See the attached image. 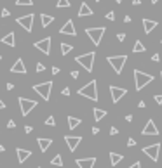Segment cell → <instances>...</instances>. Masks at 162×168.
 <instances>
[{
	"instance_id": "cell-19",
	"label": "cell",
	"mask_w": 162,
	"mask_h": 168,
	"mask_svg": "<svg viewBox=\"0 0 162 168\" xmlns=\"http://www.w3.org/2000/svg\"><path fill=\"white\" fill-rule=\"evenodd\" d=\"M37 142H38V147H40V151H42V153H45V151L51 147V144H53V139L40 137V139H37Z\"/></svg>"
},
{
	"instance_id": "cell-32",
	"label": "cell",
	"mask_w": 162,
	"mask_h": 168,
	"mask_svg": "<svg viewBox=\"0 0 162 168\" xmlns=\"http://www.w3.org/2000/svg\"><path fill=\"white\" fill-rule=\"evenodd\" d=\"M105 18H106V19H108V21H113V19H115V12H113V11H110V12H108V14H106V16H105Z\"/></svg>"
},
{
	"instance_id": "cell-8",
	"label": "cell",
	"mask_w": 162,
	"mask_h": 168,
	"mask_svg": "<svg viewBox=\"0 0 162 168\" xmlns=\"http://www.w3.org/2000/svg\"><path fill=\"white\" fill-rule=\"evenodd\" d=\"M16 23H18L19 26H23L25 30L30 33V31H33V14H25V16H19L18 19H16Z\"/></svg>"
},
{
	"instance_id": "cell-43",
	"label": "cell",
	"mask_w": 162,
	"mask_h": 168,
	"mask_svg": "<svg viewBox=\"0 0 162 168\" xmlns=\"http://www.w3.org/2000/svg\"><path fill=\"white\" fill-rule=\"evenodd\" d=\"M51 73H53V75H58V73H59V68H56V66H54L53 69H51Z\"/></svg>"
},
{
	"instance_id": "cell-36",
	"label": "cell",
	"mask_w": 162,
	"mask_h": 168,
	"mask_svg": "<svg viewBox=\"0 0 162 168\" xmlns=\"http://www.w3.org/2000/svg\"><path fill=\"white\" fill-rule=\"evenodd\" d=\"M127 146H129V147H134V146H136V140H134V139H131V137H129V140H127Z\"/></svg>"
},
{
	"instance_id": "cell-46",
	"label": "cell",
	"mask_w": 162,
	"mask_h": 168,
	"mask_svg": "<svg viewBox=\"0 0 162 168\" xmlns=\"http://www.w3.org/2000/svg\"><path fill=\"white\" fill-rule=\"evenodd\" d=\"M138 108H147V104H145V101H140V104H138Z\"/></svg>"
},
{
	"instance_id": "cell-9",
	"label": "cell",
	"mask_w": 162,
	"mask_h": 168,
	"mask_svg": "<svg viewBox=\"0 0 162 168\" xmlns=\"http://www.w3.org/2000/svg\"><path fill=\"white\" fill-rule=\"evenodd\" d=\"M159 151H160V144H152V146L143 147V153L147 154L152 161H159Z\"/></svg>"
},
{
	"instance_id": "cell-49",
	"label": "cell",
	"mask_w": 162,
	"mask_h": 168,
	"mask_svg": "<svg viewBox=\"0 0 162 168\" xmlns=\"http://www.w3.org/2000/svg\"><path fill=\"white\" fill-rule=\"evenodd\" d=\"M0 109H5V102L2 101V99H0Z\"/></svg>"
},
{
	"instance_id": "cell-52",
	"label": "cell",
	"mask_w": 162,
	"mask_h": 168,
	"mask_svg": "<svg viewBox=\"0 0 162 168\" xmlns=\"http://www.w3.org/2000/svg\"><path fill=\"white\" fill-rule=\"evenodd\" d=\"M152 4H159V0H152Z\"/></svg>"
},
{
	"instance_id": "cell-35",
	"label": "cell",
	"mask_w": 162,
	"mask_h": 168,
	"mask_svg": "<svg viewBox=\"0 0 162 168\" xmlns=\"http://www.w3.org/2000/svg\"><path fill=\"white\" fill-rule=\"evenodd\" d=\"M119 134V128L117 127H112L110 128V135H117Z\"/></svg>"
},
{
	"instance_id": "cell-56",
	"label": "cell",
	"mask_w": 162,
	"mask_h": 168,
	"mask_svg": "<svg viewBox=\"0 0 162 168\" xmlns=\"http://www.w3.org/2000/svg\"><path fill=\"white\" fill-rule=\"evenodd\" d=\"M0 61H2V56H0Z\"/></svg>"
},
{
	"instance_id": "cell-13",
	"label": "cell",
	"mask_w": 162,
	"mask_h": 168,
	"mask_svg": "<svg viewBox=\"0 0 162 168\" xmlns=\"http://www.w3.org/2000/svg\"><path fill=\"white\" fill-rule=\"evenodd\" d=\"M59 33L61 35H68V37H77V30H75V26H73V21H72V19H68L63 26H61Z\"/></svg>"
},
{
	"instance_id": "cell-4",
	"label": "cell",
	"mask_w": 162,
	"mask_h": 168,
	"mask_svg": "<svg viewBox=\"0 0 162 168\" xmlns=\"http://www.w3.org/2000/svg\"><path fill=\"white\" fill-rule=\"evenodd\" d=\"M126 61H127V56H110L108 57V64L113 68V71H115L117 75L122 73V69H124V66H126Z\"/></svg>"
},
{
	"instance_id": "cell-18",
	"label": "cell",
	"mask_w": 162,
	"mask_h": 168,
	"mask_svg": "<svg viewBox=\"0 0 162 168\" xmlns=\"http://www.w3.org/2000/svg\"><path fill=\"white\" fill-rule=\"evenodd\" d=\"M16 154H18V161H19V163H25V161H26L28 158L31 156V151H28V149H21V147H18V149H16Z\"/></svg>"
},
{
	"instance_id": "cell-51",
	"label": "cell",
	"mask_w": 162,
	"mask_h": 168,
	"mask_svg": "<svg viewBox=\"0 0 162 168\" xmlns=\"http://www.w3.org/2000/svg\"><path fill=\"white\" fill-rule=\"evenodd\" d=\"M141 4V0H132V5H140Z\"/></svg>"
},
{
	"instance_id": "cell-10",
	"label": "cell",
	"mask_w": 162,
	"mask_h": 168,
	"mask_svg": "<svg viewBox=\"0 0 162 168\" xmlns=\"http://www.w3.org/2000/svg\"><path fill=\"white\" fill-rule=\"evenodd\" d=\"M35 49L40 50V52H42V54H45V56H49V54H51V37L38 40L37 43H35Z\"/></svg>"
},
{
	"instance_id": "cell-58",
	"label": "cell",
	"mask_w": 162,
	"mask_h": 168,
	"mask_svg": "<svg viewBox=\"0 0 162 168\" xmlns=\"http://www.w3.org/2000/svg\"><path fill=\"white\" fill-rule=\"evenodd\" d=\"M160 43H162V40H160Z\"/></svg>"
},
{
	"instance_id": "cell-24",
	"label": "cell",
	"mask_w": 162,
	"mask_h": 168,
	"mask_svg": "<svg viewBox=\"0 0 162 168\" xmlns=\"http://www.w3.org/2000/svg\"><path fill=\"white\" fill-rule=\"evenodd\" d=\"M82 123L80 121V118H75V116H68V128H72V130H75L79 125Z\"/></svg>"
},
{
	"instance_id": "cell-47",
	"label": "cell",
	"mask_w": 162,
	"mask_h": 168,
	"mask_svg": "<svg viewBox=\"0 0 162 168\" xmlns=\"http://www.w3.org/2000/svg\"><path fill=\"white\" fill-rule=\"evenodd\" d=\"M25 132H26V134H30V132H31V127H30V125H26V127H25Z\"/></svg>"
},
{
	"instance_id": "cell-41",
	"label": "cell",
	"mask_w": 162,
	"mask_h": 168,
	"mask_svg": "<svg viewBox=\"0 0 162 168\" xmlns=\"http://www.w3.org/2000/svg\"><path fill=\"white\" fill-rule=\"evenodd\" d=\"M127 168H141V163L140 161H136V163H132L131 166H127Z\"/></svg>"
},
{
	"instance_id": "cell-50",
	"label": "cell",
	"mask_w": 162,
	"mask_h": 168,
	"mask_svg": "<svg viewBox=\"0 0 162 168\" xmlns=\"http://www.w3.org/2000/svg\"><path fill=\"white\" fill-rule=\"evenodd\" d=\"M124 23H131V16H126V18H124Z\"/></svg>"
},
{
	"instance_id": "cell-53",
	"label": "cell",
	"mask_w": 162,
	"mask_h": 168,
	"mask_svg": "<svg viewBox=\"0 0 162 168\" xmlns=\"http://www.w3.org/2000/svg\"><path fill=\"white\" fill-rule=\"evenodd\" d=\"M113 2H117V4H120V2H122V0H113Z\"/></svg>"
},
{
	"instance_id": "cell-37",
	"label": "cell",
	"mask_w": 162,
	"mask_h": 168,
	"mask_svg": "<svg viewBox=\"0 0 162 168\" xmlns=\"http://www.w3.org/2000/svg\"><path fill=\"white\" fill-rule=\"evenodd\" d=\"M44 69H45V68H44V64H42V63H37V71H38V73H42Z\"/></svg>"
},
{
	"instance_id": "cell-17",
	"label": "cell",
	"mask_w": 162,
	"mask_h": 168,
	"mask_svg": "<svg viewBox=\"0 0 162 168\" xmlns=\"http://www.w3.org/2000/svg\"><path fill=\"white\" fill-rule=\"evenodd\" d=\"M11 71H12V73H21V75H25V73H26V66H25V63H23L21 57H19V59L12 64Z\"/></svg>"
},
{
	"instance_id": "cell-20",
	"label": "cell",
	"mask_w": 162,
	"mask_h": 168,
	"mask_svg": "<svg viewBox=\"0 0 162 168\" xmlns=\"http://www.w3.org/2000/svg\"><path fill=\"white\" fill-rule=\"evenodd\" d=\"M92 14H94L92 9H91L86 2H82V4H80V9H79V16H80V18H84V16H92Z\"/></svg>"
},
{
	"instance_id": "cell-27",
	"label": "cell",
	"mask_w": 162,
	"mask_h": 168,
	"mask_svg": "<svg viewBox=\"0 0 162 168\" xmlns=\"http://www.w3.org/2000/svg\"><path fill=\"white\" fill-rule=\"evenodd\" d=\"M72 50H73V45L61 42V56H68V54L72 52Z\"/></svg>"
},
{
	"instance_id": "cell-5",
	"label": "cell",
	"mask_w": 162,
	"mask_h": 168,
	"mask_svg": "<svg viewBox=\"0 0 162 168\" xmlns=\"http://www.w3.org/2000/svg\"><path fill=\"white\" fill-rule=\"evenodd\" d=\"M33 90L44 101H49L51 90H53V82H42V83H38V85H33Z\"/></svg>"
},
{
	"instance_id": "cell-15",
	"label": "cell",
	"mask_w": 162,
	"mask_h": 168,
	"mask_svg": "<svg viewBox=\"0 0 162 168\" xmlns=\"http://www.w3.org/2000/svg\"><path fill=\"white\" fill-rule=\"evenodd\" d=\"M79 168H94L96 165V158H80L75 161Z\"/></svg>"
},
{
	"instance_id": "cell-14",
	"label": "cell",
	"mask_w": 162,
	"mask_h": 168,
	"mask_svg": "<svg viewBox=\"0 0 162 168\" xmlns=\"http://www.w3.org/2000/svg\"><path fill=\"white\" fill-rule=\"evenodd\" d=\"M141 134H143V135H159V128L155 127L154 120H148L147 125H145V128L141 130Z\"/></svg>"
},
{
	"instance_id": "cell-16",
	"label": "cell",
	"mask_w": 162,
	"mask_h": 168,
	"mask_svg": "<svg viewBox=\"0 0 162 168\" xmlns=\"http://www.w3.org/2000/svg\"><path fill=\"white\" fill-rule=\"evenodd\" d=\"M159 26V23L155 21V19H148V18H143V28H145V33L150 35L152 31L155 30V28Z\"/></svg>"
},
{
	"instance_id": "cell-33",
	"label": "cell",
	"mask_w": 162,
	"mask_h": 168,
	"mask_svg": "<svg viewBox=\"0 0 162 168\" xmlns=\"http://www.w3.org/2000/svg\"><path fill=\"white\" fill-rule=\"evenodd\" d=\"M154 99H155V102H157V104H162V94H157Z\"/></svg>"
},
{
	"instance_id": "cell-48",
	"label": "cell",
	"mask_w": 162,
	"mask_h": 168,
	"mask_svg": "<svg viewBox=\"0 0 162 168\" xmlns=\"http://www.w3.org/2000/svg\"><path fill=\"white\" fill-rule=\"evenodd\" d=\"M92 134H94V135L99 134V128H98V127H92Z\"/></svg>"
},
{
	"instance_id": "cell-6",
	"label": "cell",
	"mask_w": 162,
	"mask_h": 168,
	"mask_svg": "<svg viewBox=\"0 0 162 168\" xmlns=\"http://www.w3.org/2000/svg\"><path fill=\"white\" fill-rule=\"evenodd\" d=\"M105 31H106V28H87L86 35L92 40V43H94V45H99V43H101L103 35H105Z\"/></svg>"
},
{
	"instance_id": "cell-23",
	"label": "cell",
	"mask_w": 162,
	"mask_h": 168,
	"mask_svg": "<svg viewBox=\"0 0 162 168\" xmlns=\"http://www.w3.org/2000/svg\"><path fill=\"white\" fill-rule=\"evenodd\" d=\"M124 160V156L122 154H117V153H110V163H112V166H117L120 161Z\"/></svg>"
},
{
	"instance_id": "cell-42",
	"label": "cell",
	"mask_w": 162,
	"mask_h": 168,
	"mask_svg": "<svg viewBox=\"0 0 162 168\" xmlns=\"http://www.w3.org/2000/svg\"><path fill=\"white\" fill-rule=\"evenodd\" d=\"M70 75H72V78H73V80H77V78H79V71H72Z\"/></svg>"
},
{
	"instance_id": "cell-29",
	"label": "cell",
	"mask_w": 162,
	"mask_h": 168,
	"mask_svg": "<svg viewBox=\"0 0 162 168\" xmlns=\"http://www.w3.org/2000/svg\"><path fill=\"white\" fill-rule=\"evenodd\" d=\"M56 7L58 9H66V7H70V2H68V0H58V4H56Z\"/></svg>"
},
{
	"instance_id": "cell-21",
	"label": "cell",
	"mask_w": 162,
	"mask_h": 168,
	"mask_svg": "<svg viewBox=\"0 0 162 168\" xmlns=\"http://www.w3.org/2000/svg\"><path fill=\"white\" fill-rule=\"evenodd\" d=\"M0 42L5 43V45H9V47H14V45H16V37H14V33L11 31V33H7L5 37H2V40H0Z\"/></svg>"
},
{
	"instance_id": "cell-25",
	"label": "cell",
	"mask_w": 162,
	"mask_h": 168,
	"mask_svg": "<svg viewBox=\"0 0 162 168\" xmlns=\"http://www.w3.org/2000/svg\"><path fill=\"white\" fill-rule=\"evenodd\" d=\"M92 113H94V120H96V121H101V120L106 116V111H105V109H101V108H94V109H92Z\"/></svg>"
},
{
	"instance_id": "cell-26",
	"label": "cell",
	"mask_w": 162,
	"mask_h": 168,
	"mask_svg": "<svg viewBox=\"0 0 162 168\" xmlns=\"http://www.w3.org/2000/svg\"><path fill=\"white\" fill-rule=\"evenodd\" d=\"M145 50H147V47L141 43V40H136L134 42V47H132V52H134V54H140V52H145Z\"/></svg>"
},
{
	"instance_id": "cell-3",
	"label": "cell",
	"mask_w": 162,
	"mask_h": 168,
	"mask_svg": "<svg viewBox=\"0 0 162 168\" xmlns=\"http://www.w3.org/2000/svg\"><path fill=\"white\" fill-rule=\"evenodd\" d=\"M94 57H96V52H87V54H82V56L75 57V61L86 71H89V73H91V71H92V68H94Z\"/></svg>"
},
{
	"instance_id": "cell-22",
	"label": "cell",
	"mask_w": 162,
	"mask_h": 168,
	"mask_svg": "<svg viewBox=\"0 0 162 168\" xmlns=\"http://www.w3.org/2000/svg\"><path fill=\"white\" fill-rule=\"evenodd\" d=\"M40 23H42V26H44V28H47L49 24H53V23H54V16L40 14Z\"/></svg>"
},
{
	"instance_id": "cell-45",
	"label": "cell",
	"mask_w": 162,
	"mask_h": 168,
	"mask_svg": "<svg viewBox=\"0 0 162 168\" xmlns=\"http://www.w3.org/2000/svg\"><path fill=\"white\" fill-rule=\"evenodd\" d=\"M5 87H7V90H12V89H14V83H7Z\"/></svg>"
},
{
	"instance_id": "cell-11",
	"label": "cell",
	"mask_w": 162,
	"mask_h": 168,
	"mask_svg": "<svg viewBox=\"0 0 162 168\" xmlns=\"http://www.w3.org/2000/svg\"><path fill=\"white\" fill-rule=\"evenodd\" d=\"M110 94H112V101L117 104V102L120 101L122 97H124L126 94H127V89H122V87H115V85H112V87H110Z\"/></svg>"
},
{
	"instance_id": "cell-2",
	"label": "cell",
	"mask_w": 162,
	"mask_h": 168,
	"mask_svg": "<svg viewBox=\"0 0 162 168\" xmlns=\"http://www.w3.org/2000/svg\"><path fill=\"white\" fill-rule=\"evenodd\" d=\"M154 75H148V73H143V71L134 69V83H136V90H143L147 85H150L154 82Z\"/></svg>"
},
{
	"instance_id": "cell-57",
	"label": "cell",
	"mask_w": 162,
	"mask_h": 168,
	"mask_svg": "<svg viewBox=\"0 0 162 168\" xmlns=\"http://www.w3.org/2000/svg\"><path fill=\"white\" fill-rule=\"evenodd\" d=\"M37 168H40V166H37Z\"/></svg>"
},
{
	"instance_id": "cell-1",
	"label": "cell",
	"mask_w": 162,
	"mask_h": 168,
	"mask_svg": "<svg viewBox=\"0 0 162 168\" xmlns=\"http://www.w3.org/2000/svg\"><path fill=\"white\" fill-rule=\"evenodd\" d=\"M79 95L86 99H91V101H98V82L96 80H91L87 85H84L82 89L79 90Z\"/></svg>"
},
{
	"instance_id": "cell-30",
	"label": "cell",
	"mask_w": 162,
	"mask_h": 168,
	"mask_svg": "<svg viewBox=\"0 0 162 168\" xmlns=\"http://www.w3.org/2000/svg\"><path fill=\"white\" fill-rule=\"evenodd\" d=\"M16 5L21 7V5H33V0H16Z\"/></svg>"
},
{
	"instance_id": "cell-39",
	"label": "cell",
	"mask_w": 162,
	"mask_h": 168,
	"mask_svg": "<svg viewBox=\"0 0 162 168\" xmlns=\"http://www.w3.org/2000/svg\"><path fill=\"white\" fill-rule=\"evenodd\" d=\"M152 61H154V63H159V61H160V56H159V54H154V56H152Z\"/></svg>"
},
{
	"instance_id": "cell-44",
	"label": "cell",
	"mask_w": 162,
	"mask_h": 168,
	"mask_svg": "<svg viewBox=\"0 0 162 168\" xmlns=\"http://www.w3.org/2000/svg\"><path fill=\"white\" fill-rule=\"evenodd\" d=\"M63 95H70V89H68V87H66V89H63Z\"/></svg>"
},
{
	"instance_id": "cell-7",
	"label": "cell",
	"mask_w": 162,
	"mask_h": 168,
	"mask_svg": "<svg viewBox=\"0 0 162 168\" xmlns=\"http://www.w3.org/2000/svg\"><path fill=\"white\" fill-rule=\"evenodd\" d=\"M18 102H19V109H21V115L23 116H28L31 109L37 108V101H31V99L18 97Z\"/></svg>"
},
{
	"instance_id": "cell-40",
	"label": "cell",
	"mask_w": 162,
	"mask_h": 168,
	"mask_svg": "<svg viewBox=\"0 0 162 168\" xmlns=\"http://www.w3.org/2000/svg\"><path fill=\"white\" fill-rule=\"evenodd\" d=\"M7 128H16V123H14V120H9V123H7Z\"/></svg>"
},
{
	"instance_id": "cell-28",
	"label": "cell",
	"mask_w": 162,
	"mask_h": 168,
	"mask_svg": "<svg viewBox=\"0 0 162 168\" xmlns=\"http://www.w3.org/2000/svg\"><path fill=\"white\" fill-rule=\"evenodd\" d=\"M51 165H54V166H63V158H61V154H56V156L51 160Z\"/></svg>"
},
{
	"instance_id": "cell-54",
	"label": "cell",
	"mask_w": 162,
	"mask_h": 168,
	"mask_svg": "<svg viewBox=\"0 0 162 168\" xmlns=\"http://www.w3.org/2000/svg\"><path fill=\"white\" fill-rule=\"evenodd\" d=\"M160 82H162V71H160Z\"/></svg>"
},
{
	"instance_id": "cell-55",
	"label": "cell",
	"mask_w": 162,
	"mask_h": 168,
	"mask_svg": "<svg viewBox=\"0 0 162 168\" xmlns=\"http://www.w3.org/2000/svg\"><path fill=\"white\" fill-rule=\"evenodd\" d=\"M96 2H101V0H96Z\"/></svg>"
},
{
	"instance_id": "cell-34",
	"label": "cell",
	"mask_w": 162,
	"mask_h": 168,
	"mask_svg": "<svg viewBox=\"0 0 162 168\" xmlns=\"http://www.w3.org/2000/svg\"><path fill=\"white\" fill-rule=\"evenodd\" d=\"M9 16H11L9 9H2V18H9Z\"/></svg>"
},
{
	"instance_id": "cell-38",
	"label": "cell",
	"mask_w": 162,
	"mask_h": 168,
	"mask_svg": "<svg viewBox=\"0 0 162 168\" xmlns=\"http://www.w3.org/2000/svg\"><path fill=\"white\" fill-rule=\"evenodd\" d=\"M117 40H119V42H124V40H126V33H119V35H117Z\"/></svg>"
},
{
	"instance_id": "cell-31",
	"label": "cell",
	"mask_w": 162,
	"mask_h": 168,
	"mask_svg": "<svg viewBox=\"0 0 162 168\" xmlns=\"http://www.w3.org/2000/svg\"><path fill=\"white\" fill-rule=\"evenodd\" d=\"M45 125H49V127H54V125H56V120H54V116H49V118L45 120Z\"/></svg>"
},
{
	"instance_id": "cell-12",
	"label": "cell",
	"mask_w": 162,
	"mask_h": 168,
	"mask_svg": "<svg viewBox=\"0 0 162 168\" xmlns=\"http://www.w3.org/2000/svg\"><path fill=\"white\" fill-rule=\"evenodd\" d=\"M64 140H66L68 149L73 153V151L79 147V144H80V140H82V137H80V135H64Z\"/></svg>"
}]
</instances>
